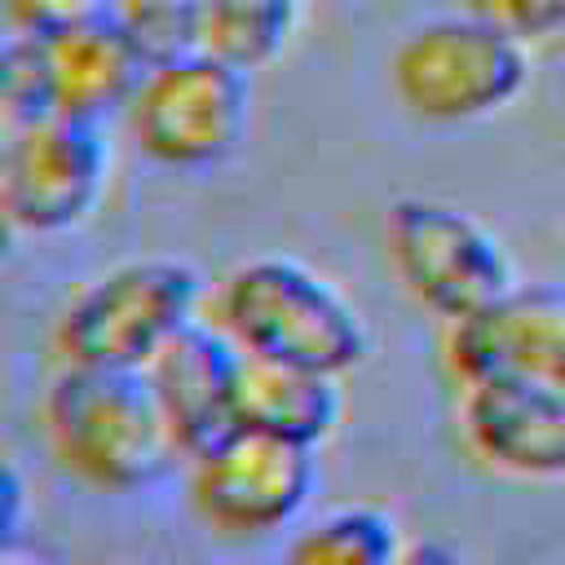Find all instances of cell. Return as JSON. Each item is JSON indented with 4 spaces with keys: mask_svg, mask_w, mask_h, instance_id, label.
<instances>
[{
    "mask_svg": "<svg viewBox=\"0 0 565 565\" xmlns=\"http://www.w3.org/2000/svg\"><path fill=\"white\" fill-rule=\"evenodd\" d=\"M340 411H344L340 375L243 353L238 380H234V428H252V433L318 450L335 433Z\"/></svg>",
    "mask_w": 565,
    "mask_h": 565,
    "instance_id": "13",
    "label": "cell"
},
{
    "mask_svg": "<svg viewBox=\"0 0 565 565\" xmlns=\"http://www.w3.org/2000/svg\"><path fill=\"white\" fill-rule=\"evenodd\" d=\"M468 13L486 18L525 49L565 35V0H468Z\"/></svg>",
    "mask_w": 565,
    "mask_h": 565,
    "instance_id": "18",
    "label": "cell"
},
{
    "mask_svg": "<svg viewBox=\"0 0 565 565\" xmlns=\"http://www.w3.org/2000/svg\"><path fill=\"white\" fill-rule=\"evenodd\" d=\"M397 565H463V561H459L455 547H446L437 539H419V543H406V552H402Z\"/></svg>",
    "mask_w": 565,
    "mask_h": 565,
    "instance_id": "21",
    "label": "cell"
},
{
    "mask_svg": "<svg viewBox=\"0 0 565 565\" xmlns=\"http://www.w3.org/2000/svg\"><path fill=\"white\" fill-rule=\"evenodd\" d=\"M203 300V274L181 256H137L97 274L57 318V353L71 366L141 371Z\"/></svg>",
    "mask_w": 565,
    "mask_h": 565,
    "instance_id": "4",
    "label": "cell"
},
{
    "mask_svg": "<svg viewBox=\"0 0 565 565\" xmlns=\"http://www.w3.org/2000/svg\"><path fill=\"white\" fill-rule=\"evenodd\" d=\"M0 4L13 35H49L110 9V0H0Z\"/></svg>",
    "mask_w": 565,
    "mask_h": 565,
    "instance_id": "19",
    "label": "cell"
},
{
    "mask_svg": "<svg viewBox=\"0 0 565 565\" xmlns=\"http://www.w3.org/2000/svg\"><path fill=\"white\" fill-rule=\"evenodd\" d=\"M556 384H565V353H561V366H556Z\"/></svg>",
    "mask_w": 565,
    "mask_h": 565,
    "instance_id": "24",
    "label": "cell"
},
{
    "mask_svg": "<svg viewBox=\"0 0 565 565\" xmlns=\"http://www.w3.org/2000/svg\"><path fill=\"white\" fill-rule=\"evenodd\" d=\"M388 84L402 110L424 124H481L525 93L530 49L477 13H441L397 40Z\"/></svg>",
    "mask_w": 565,
    "mask_h": 565,
    "instance_id": "3",
    "label": "cell"
},
{
    "mask_svg": "<svg viewBox=\"0 0 565 565\" xmlns=\"http://www.w3.org/2000/svg\"><path fill=\"white\" fill-rule=\"evenodd\" d=\"M247 358L322 375L353 371L371 335L335 282L291 256H252L216 291L212 318Z\"/></svg>",
    "mask_w": 565,
    "mask_h": 565,
    "instance_id": "2",
    "label": "cell"
},
{
    "mask_svg": "<svg viewBox=\"0 0 565 565\" xmlns=\"http://www.w3.org/2000/svg\"><path fill=\"white\" fill-rule=\"evenodd\" d=\"M238 362L243 349L216 322L194 318L141 366L185 459L216 441L225 428H234Z\"/></svg>",
    "mask_w": 565,
    "mask_h": 565,
    "instance_id": "11",
    "label": "cell"
},
{
    "mask_svg": "<svg viewBox=\"0 0 565 565\" xmlns=\"http://www.w3.org/2000/svg\"><path fill=\"white\" fill-rule=\"evenodd\" d=\"M565 353V300L543 287H512L486 309L446 322V362L455 380H556Z\"/></svg>",
    "mask_w": 565,
    "mask_h": 565,
    "instance_id": "9",
    "label": "cell"
},
{
    "mask_svg": "<svg viewBox=\"0 0 565 565\" xmlns=\"http://www.w3.org/2000/svg\"><path fill=\"white\" fill-rule=\"evenodd\" d=\"M44 115H53V102L40 66V44L31 35H13L0 49V146Z\"/></svg>",
    "mask_w": 565,
    "mask_h": 565,
    "instance_id": "17",
    "label": "cell"
},
{
    "mask_svg": "<svg viewBox=\"0 0 565 565\" xmlns=\"http://www.w3.org/2000/svg\"><path fill=\"white\" fill-rule=\"evenodd\" d=\"M561 269H565V243H561Z\"/></svg>",
    "mask_w": 565,
    "mask_h": 565,
    "instance_id": "25",
    "label": "cell"
},
{
    "mask_svg": "<svg viewBox=\"0 0 565 565\" xmlns=\"http://www.w3.org/2000/svg\"><path fill=\"white\" fill-rule=\"evenodd\" d=\"M300 13L305 0H199V49L256 75L287 53Z\"/></svg>",
    "mask_w": 565,
    "mask_h": 565,
    "instance_id": "14",
    "label": "cell"
},
{
    "mask_svg": "<svg viewBox=\"0 0 565 565\" xmlns=\"http://www.w3.org/2000/svg\"><path fill=\"white\" fill-rule=\"evenodd\" d=\"M463 437L481 463L521 481H565V384L486 380L463 388Z\"/></svg>",
    "mask_w": 565,
    "mask_h": 565,
    "instance_id": "10",
    "label": "cell"
},
{
    "mask_svg": "<svg viewBox=\"0 0 565 565\" xmlns=\"http://www.w3.org/2000/svg\"><path fill=\"white\" fill-rule=\"evenodd\" d=\"M22 521H26V481L0 455V547L22 539Z\"/></svg>",
    "mask_w": 565,
    "mask_h": 565,
    "instance_id": "20",
    "label": "cell"
},
{
    "mask_svg": "<svg viewBox=\"0 0 565 565\" xmlns=\"http://www.w3.org/2000/svg\"><path fill=\"white\" fill-rule=\"evenodd\" d=\"M18 221H13V212H9V194H4V177H0V265L13 256V247H18Z\"/></svg>",
    "mask_w": 565,
    "mask_h": 565,
    "instance_id": "23",
    "label": "cell"
},
{
    "mask_svg": "<svg viewBox=\"0 0 565 565\" xmlns=\"http://www.w3.org/2000/svg\"><path fill=\"white\" fill-rule=\"evenodd\" d=\"M384 247L402 287L441 322H459L516 287V265L494 230L441 199H393Z\"/></svg>",
    "mask_w": 565,
    "mask_h": 565,
    "instance_id": "6",
    "label": "cell"
},
{
    "mask_svg": "<svg viewBox=\"0 0 565 565\" xmlns=\"http://www.w3.org/2000/svg\"><path fill=\"white\" fill-rule=\"evenodd\" d=\"M0 565H57V561H53L44 547H35V543L18 539V543L0 547Z\"/></svg>",
    "mask_w": 565,
    "mask_h": 565,
    "instance_id": "22",
    "label": "cell"
},
{
    "mask_svg": "<svg viewBox=\"0 0 565 565\" xmlns=\"http://www.w3.org/2000/svg\"><path fill=\"white\" fill-rule=\"evenodd\" d=\"M406 552L397 521L384 508L353 503L305 525L278 565H397Z\"/></svg>",
    "mask_w": 565,
    "mask_h": 565,
    "instance_id": "15",
    "label": "cell"
},
{
    "mask_svg": "<svg viewBox=\"0 0 565 565\" xmlns=\"http://www.w3.org/2000/svg\"><path fill=\"white\" fill-rule=\"evenodd\" d=\"M9 212L22 234L49 238L84 225L110 177V141L102 119L44 115L0 146Z\"/></svg>",
    "mask_w": 565,
    "mask_h": 565,
    "instance_id": "8",
    "label": "cell"
},
{
    "mask_svg": "<svg viewBox=\"0 0 565 565\" xmlns=\"http://www.w3.org/2000/svg\"><path fill=\"white\" fill-rule=\"evenodd\" d=\"M106 13L124 26L146 71L199 49V0H110Z\"/></svg>",
    "mask_w": 565,
    "mask_h": 565,
    "instance_id": "16",
    "label": "cell"
},
{
    "mask_svg": "<svg viewBox=\"0 0 565 565\" xmlns=\"http://www.w3.org/2000/svg\"><path fill=\"white\" fill-rule=\"evenodd\" d=\"M44 424L57 459L110 494L146 490L185 459L146 371L66 362L49 384Z\"/></svg>",
    "mask_w": 565,
    "mask_h": 565,
    "instance_id": "1",
    "label": "cell"
},
{
    "mask_svg": "<svg viewBox=\"0 0 565 565\" xmlns=\"http://www.w3.org/2000/svg\"><path fill=\"white\" fill-rule=\"evenodd\" d=\"M31 40L40 44L53 115H79V119L106 124L115 110H128L146 75V62L110 13L84 18L75 26L31 35Z\"/></svg>",
    "mask_w": 565,
    "mask_h": 565,
    "instance_id": "12",
    "label": "cell"
},
{
    "mask_svg": "<svg viewBox=\"0 0 565 565\" xmlns=\"http://www.w3.org/2000/svg\"><path fill=\"white\" fill-rule=\"evenodd\" d=\"M252 124V75L194 49L141 75L128 102L132 146L168 172H207L225 163Z\"/></svg>",
    "mask_w": 565,
    "mask_h": 565,
    "instance_id": "5",
    "label": "cell"
},
{
    "mask_svg": "<svg viewBox=\"0 0 565 565\" xmlns=\"http://www.w3.org/2000/svg\"><path fill=\"white\" fill-rule=\"evenodd\" d=\"M190 494L199 516L225 539H265L287 530L313 499L318 463L309 446H291L252 428H225L190 455Z\"/></svg>",
    "mask_w": 565,
    "mask_h": 565,
    "instance_id": "7",
    "label": "cell"
}]
</instances>
